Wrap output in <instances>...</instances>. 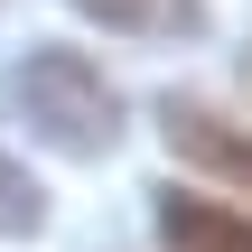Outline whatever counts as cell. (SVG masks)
<instances>
[{
	"instance_id": "3",
	"label": "cell",
	"mask_w": 252,
	"mask_h": 252,
	"mask_svg": "<svg viewBox=\"0 0 252 252\" xmlns=\"http://www.w3.org/2000/svg\"><path fill=\"white\" fill-rule=\"evenodd\" d=\"M159 243L168 252H252V215L187 196V187H159Z\"/></svg>"
},
{
	"instance_id": "4",
	"label": "cell",
	"mask_w": 252,
	"mask_h": 252,
	"mask_svg": "<svg viewBox=\"0 0 252 252\" xmlns=\"http://www.w3.org/2000/svg\"><path fill=\"white\" fill-rule=\"evenodd\" d=\"M112 37H206V0H65Z\"/></svg>"
},
{
	"instance_id": "5",
	"label": "cell",
	"mask_w": 252,
	"mask_h": 252,
	"mask_svg": "<svg viewBox=\"0 0 252 252\" xmlns=\"http://www.w3.org/2000/svg\"><path fill=\"white\" fill-rule=\"evenodd\" d=\"M37 224H47V187L0 150V243H19V234H37Z\"/></svg>"
},
{
	"instance_id": "2",
	"label": "cell",
	"mask_w": 252,
	"mask_h": 252,
	"mask_svg": "<svg viewBox=\"0 0 252 252\" xmlns=\"http://www.w3.org/2000/svg\"><path fill=\"white\" fill-rule=\"evenodd\" d=\"M159 131H168V150L187 159V168H206V178H224V187H243L252 196V131L243 122H224L215 103H159Z\"/></svg>"
},
{
	"instance_id": "1",
	"label": "cell",
	"mask_w": 252,
	"mask_h": 252,
	"mask_svg": "<svg viewBox=\"0 0 252 252\" xmlns=\"http://www.w3.org/2000/svg\"><path fill=\"white\" fill-rule=\"evenodd\" d=\"M0 103L28 140H47L56 159H112L122 150V94L84 47H28L0 75Z\"/></svg>"
}]
</instances>
